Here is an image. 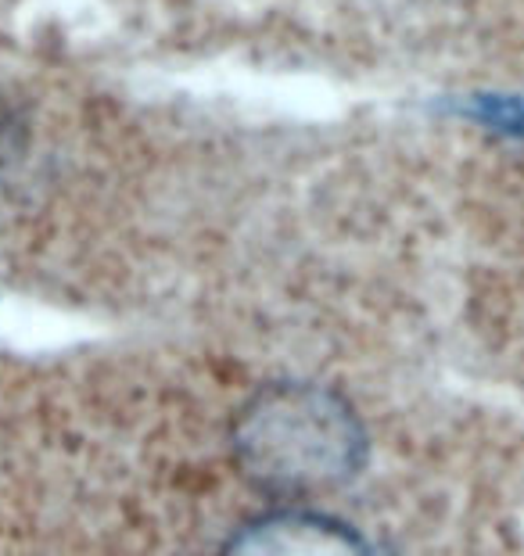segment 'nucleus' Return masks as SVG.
Instances as JSON below:
<instances>
[{"label": "nucleus", "mask_w": 524, "mask_h": 556, "mask_svg": "<svg viewBox=\"0 0 524 556\" xmlns=\"http://www.w3.org/2000/svg\"><path fill=\"white\" fill-rule=\"evenodd\" d=\"M234 464L270 495L335 492L366 464V428L338 392L313 381H277L237 413Z\"/></svg>", "instance_id": "f257e3e1"}, {"label": "nucleus", "mask_w": 524, "mask_h": 556, "mask_svg": "<svg viewBox=\"0 0 524 556\" xmlns=\"http://www.w3.org/2000/svg\"><path fill=\"white\" fill-rule=\"evenodd\" d=\"M220 556H374L338 517L316 510H277L248 520L226 539Z\"/></svg>", "instance_id": "f03ea898"}, {"label": "nucleus", "mask_w": 524, "mask_h": 556, "mask_svg": "<svg viewBox=\"0 0 524 556\" xmlns=\"http://www.w3.org/2000/svg\"><path fill=\"white\" fill-rule=\"evenodd\" d=\"M467 115H474L482 126L499 129L507 137L524 140V101L503 98V93H474L467 104Z\"/></svg>", "instance_id": "7ed1b4c3"}]
</instances>
